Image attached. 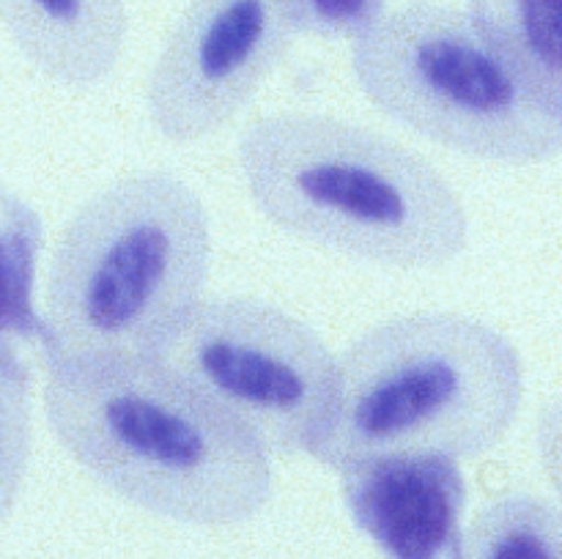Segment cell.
Instances as JSON below:
<instances>
[{
    "label": "cell",
    "mask_w": 562,
    "mask_h": 559,
    "mask_svg": "<svg viewBox=\"0 0 562 559\" xmlns=\"http://www.w3.org/2000/svg\"><path fill=\"white\" fill-rule=\"evenodd\" d=\"M296 36L357 38L387 9V0H280Z\"/></svg>",
    "instance_id": "obj_14"
},
{
    "label": "cell",
    "mask_w": 562,
    "mask_h": 559,
    "mask_svg": "<svg viewBox=\"0 0 562 559\" xmlns=\"http://www.w3.org/2000/svg\"><path fill=\"white\" fill-rule=\"evenodd\" d=\"M33 453L31 370L22 354L0 351V526L14 513Z\"/></svg>",
    "instance_id": "obj_13"
},
{
    "label": "cell",
    "mask_w": 562,
    "mask_h": 559,
    "mask_svg": "<svg viewBox=\"0 0 562 559\" xmlns=\"http://www.w3.org/2000/svg\"><path fill=\"white\" fill-rule=\"evenodd\" d=\"M0 25L38 75L88 91L119 66L130 14L126 0H0Z\"/></svg>",
    "instance_id": "obj_9"
},
{
    "label": "cell",
    "mask_w": 562,
    "mask_h": 559,
    "mask_svg": "<svg viewBox=\"0 0 562 559\" xmlns=\"http://www.w3.org/2000/svg\"><path fill=\"white\" fill-rule=\"evenodd\" d=\"M525 360L464 312H412L335 356V384L307 455L338 471L376 455L470 460L497 447L525 406Z\"/></svg>",
    "instance_id": "obj_3"
},
{
    "label": "cell",
    "mask_w": 562,
    "mask_h": 559,
    "mask_svg": "<svg viewBox=\"0 0 562 559\" xmlns=\"http://www.w3.org/2000/svg\"><path fill=\"white\" fill-rule=\"evenodd\" d=\"M294 36L280 0H187L146 82L154 132L184 146L223 129L283 64Z\"/></svg>",
    "instance_id": "obj_7"
},
{
    "label": "cell",
    "mask_w": 562,
    "mask_h": 559,
    "mask_svg": "<svg viewBox=\"0 0 562 559\" xmlns=\"http://www.w3.org/2000/svg\"><path fill=\"white\" fill-rule=\"evenodd\" d=\"M461 559H562V518L552 499L499 493L464 529Z\"/></svg>",
    "instance_id": "obj_12"
},
{
    "label": "cell",
    "mask_w": 562,
    "mask_h": 559,
    "mask_svg": "<svg viewBox=\"0 0 562 559\" xmlns=\"http://www.w3.org/2000/svg\"><path fill=\"white\" fill-rule=\"evenodd\" d=\"M362 96L415 135L499 164H541L562 148V107L536 91L467 11L409 0L351 38Z\"/></svg>",
    "instance_id": "obj_5"
},
{
    "label": "cell",
    "mask_w": 562,
    "mask_h": 559,
    "mask_svg": "<svg viewBox=\"0 0 562 559\" xmlns=\"http://www.w3.org/2000/svg\"><path fill=\"white\" fill-rule=\"evenodd\" d=\"M148 360L245 427L267 453H307L333 398L335 354L322 334L247 296L201 299Z\"/></svg>",
    "instance_id": "obj_6"
},
{
    "label": "cell",
    "mask_w": 562,
    "mask_h": 559,
    "mask_svg": "<svg viewBox=\"0 0 562 559\" xmlns=\"http://www.w3.org/2000/svg\"><path fill=\"white\" fill-rule=\"evenodd\" d=\"M212 219L170 170H137L93 192L66 223L47 274V362L151 356L203 299Z\"/></svg>",
    "instance_id": "obj_4"
},
{
    "label": "cell",
    "mask_w": 562,
    "mask_h": 559,
    "mask_svg": "<svg viewBox=\"0 0 562 559\" xmlns=\"http://www.w3.org/2000/svg\"><path fill=\"white\" fill-rule=\"evenodd\" d=\"M467 16L541 96L562 107V0H470Z\"/></svg>",
    "instance_id": "obj_10"
},
{
    "label": "cell",
    "mask_w": 562,
    "mask_h": 559,
    "mask_svg": "<svg viewBox=\"0 0 562 559\" xmlns=\"http://www.w3.org/2000/svg\"><path fill=\"white\" fill-rule=\"evenodd\" d=\"M340 497L382 559H461L467 480L448 455H376L338 469Z\"/></svg>",
    "instance_id": "obj_8"
},
{
    "label": "cell",
    "mask_w": 562,
    "mask_h": 559,
    "mask_svg": "<svg viewBox=\"0 0 562 559\" xmlns=\"http://www.w3.org/2000/svg\"><path fill=\"white\" fill-rule=\"evenodd\" d=\"M239 170L269 223L357 261L437 269L470 244L464 201L426 157L335 115L250 121Z\"/></svg>",
    "instance_id": "obj_2"
},
{
    "label": "cell",
    "mask_w": 562,
    "mask_h": 559,
    "mask_svg": "<svg viewBox=\"0 0 562 559\" xmlns=\"http://www.w3.org/2000/svg\"><path fill=\"white\" fill-rule=\"evenodd\" d=\"M44 414L80 469L159 518L236 526L274 493L272 453L148 356L47 362Z\"/></svg>",
    "instance_id": "obj_1"
},
{
    "label": "cell",
    "mask_w": 562,
    "mask_h": 559,
    "mask_svg": "<svg viewBox=\"0 0 562 559\" xmlns=\"http://www.w3.org/2000/svg\"><path fill=\"white\" fill-rule=\"evenodd\" d=\"M42 247L38 212L0 181V351L5 354H22V345H42L44 321L36 307Z\"/></svg>",
    "instance_id": "obj_11"
}]
</instances>
